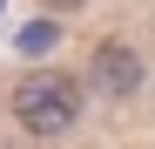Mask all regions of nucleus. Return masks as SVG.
<instances>
[{
	"instance_id": "1",
	"label": "nucleus",
	"mask_w": 155,
	"mask_h": 149,
	"mask_svg": "<svg viewBox=\"0 0 155 149\" xmlns=\"http://www.w3.org/2000/svg\"><path fill=\"white\" fill-rule=\"evenodd\" d=\"M14 115L27 122L34 136H61V129H74V115H81V88H74L68 74H20Z\"/></svg>"
},
{
	"instance_id": "2",
	"label": "nucleus",
	"mask_w": 155,
	"mask_h": 149,
	"mask_svg": "<svg viewBox=\"0 0 155 149\" xmlns=\"http://www.w3.org/2000/svg\"><path fill=\"white\" fill-rule=\"evenodd\" d=\"M94 88H101V95H135V88H142V61H135V47H121V41L94 47Z\"/></svg>"
},
{
	"instance_id": "3",
	"label": "nucleus",
	"mask_w": 155,
	"mask_h": 149,
	"mask_svg": "<svg viewBox=\"0 0 155 149\" xmlns=\"http://www.w3.org/2000/svg\"><path fill=\"white\" fill-rule=\"evenodd\" d=\"M47 7H81V0H47Z\"/></svg>"
}]
</instances>
